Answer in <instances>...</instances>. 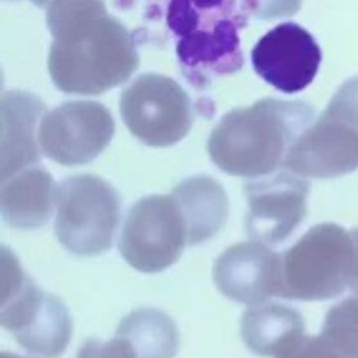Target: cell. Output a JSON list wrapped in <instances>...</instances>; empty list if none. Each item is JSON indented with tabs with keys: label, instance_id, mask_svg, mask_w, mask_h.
<instances>
[{
	"label": "cell",
	"instance_id": "obj_7",
	"mask_svg": "<svg viewBox=\"0 0 358 358\" xmlns=\"http://www.w3.org/2000/svg\"><path fill=\"white\" fill-rule=\"evenodd\" d=\"M121 114L135 137L156 148L183 139L192 123L186 94L171 79L157 75L140 77L124 92Z\"/></svg>",
	"mask_w": 358,
	"mask_h": 358
},
{
	"label": "cell",
	"instance_id": "obj_11",
	"mask_svg": "<svg viewBox=\"0 0 358 358\" xmlns=\"http://www.w3.org/2000/svg\"><path fill=\"white\" fill-rule=\"evenodd\" d=\"M309 188L307 182L287 173L248 184L245 227L249 238L266 245L287 240L305 220Z\"/></svg>",
	"mask_w": 358,
	"mask_h": 358
},
{
	"label": "cell",
	"instance_id": "obj_5",
	"mask_svg": "<svg viewBox=\"0 0 358 358\" xmlns=\"http://www.w3.org/2000/svg\"><path fill=\"white\" fill-rule=\"evenodd\" d=\"M9 292L3 297L0 322L20 347L35 356L62 355L72 338L73 320L62 299L39 289L9 252Z\"/></svg>",
	"mask_w": 358,
	"mask_h": 358
},
{
	"label": "cell",
	"instance_id": "obj_12",
	"mask_svg": "<svg viewBox=\"0 0 358 358\" xmlns=\"http://www.w3.org/2000/svg\"><path fill=\"white\" fill-rule=\"evenodd\" d=\"M213 282L232 301L255 306L282 290V255L257 241L240 243L224 251L213 265Z\"/></svg>",
	"mask_w": 358,
	"mask_h": 358
},
{
	"label": "cell",
	"instance_id": "obj_15",
	"mask_svg": "<svg viewBox=\"0 0 358 358\" xmlns=\"http://www.w3.org/2000/svg\"><path fill=\"white\" fill-rule=\"evenodd\" d=\"M43 106L29 94L11 92L1 99V181L39 161L35 140Z\"/></svg>",
	"mask_w": 358,
	"mask_h": 358
},
{
	"label": "cell",
	"instance_id": "obj_19",
	"mask_svg": "<svg viewBox=\"0 0 358 358\" xmlns=\"http://www.w3.org/2000/svg\"><path fill=\"white\" fill-rule=\"evenodd\" d=\"M350 234L353 241V259L350 272L349 288L355 295H358V227L350 230Z\"/></svg>",
	"mask_w": 358,
	"mask_h": 358
},
{
	"label": "cell",
	"instance_id": "obj_8",
	"mask_svg": "<svg viewBox=\"0 0 358 358\" xmlns=\"http://www.w3.org/2000/svg\"><path fill=\"white\" fill-rule=\"evenodd\" d=\"M286 166L307 177H339L358 169V106H335L289 150Z\"/></svg>",
	"mask_w": 358,
	"mask_h": 358
},
{
	"label": "cell",
	"instance_id": "obj_9",
	"mask_svg": "<svg viewBox=\"0 0 358 358\" xmlns=\"http://www.w3.org/2000/svg\"><path fill=\"white\" fill-rule=\"evenodd\" d=\"M115 125L108 110L97 102H71L41 121L38 139L48 158L62 165L87 164L110 143Z\"/></svg>",
	"mask_w": 358,
	"mask_h": 358
},
{
	"label": "cell",
	"instance_id": "obj_14",
	"mask_svg": "<svg viewBox=\"0 0 358 358\" xmlns=\"http://www.w3.org/2000/svg\"><path fill=\"white\" fill-rule=\"evenodd\" d=\"M179 334L169 316L156 309H140L123 318L110 343H87L85 355L171 357L178 351Z\"/></svg>",
	"mask_w": 358,
	"mask_h": 358
},
{
	"label": "cell",
	"instance_id": "obj_4",
	"mask_svg": "<svg viewBox=\"0 0 358 358\" xmlns=\"http://www.w3.org/2000/svg\"><path fill=\"white\" fill-rule=\"evenodd\" d=\"M55 205V234L66 250L96 257L112 248L121 200L110 184L91 175L69 178L56 187Z\"/></svg>",
	"mask_w": 358,
	"mask_h": 358
},
{
	"label": "cell",
	"instance_id": "obj_1",
	"mask_svg": "<svg viewBox=\"0 0 358 358\" xmlns=\"http://www.w3.org/2000/svg\"><path fill=\"white\" fill-rule=\"evenodd\" d=\"M48 20L54 36L50 73L62 91L99 94L133 74V43L101 0H53Z\"/></svg>",
	"mask_w": 358,
	"mask_h": 358
},
{
	"label": "cell",
	"instance_id": "obj_17",
	"mask_svg": "<svg viewBox=\"0 0 358 358\" xmlns=\"http://www.w3.org/2000/svg\"><path fill=\"white\" fill-rule=\"evenodd\" d=\"M171 196L183 215L190 246L210 240L227 221V196L211 178L199 176L184 180L176 186Z\"/></svg>",
	"mask_w": 358,
	"mask_h": 358
},
{
	"label": "cell",
	"instance_id": "obj_18",
	"mask_svg": "<svg viewBox=\"0 0 358 358\" xmlns=\"http://www.w3.org/2000/svg\"><path fill=\"white\" fill-rule=\"evenodd\" d=\"M299 357L358 358V295L330 308L320 334L307 336Z\"/></svg>",
	"mask_w": 358,
	"mask_h": 358
},
{
	"label": "cell",
	"instance_id": "obj_16",
	"mask_svg": "<svg viewBox=\"0 0 358 358\" xmlns=\"http://www.w3.org/2000/svg\"><path fill=\"white\" fill-rule=\"evenodd\" d=\"M1 182L0 205L8 226L31 230L43 227L50 221L56 186L48 171L28 167Z\"/></svg>",
	"mask_w": 358,
	"mask_h": 358
},
{
	"label": "cell",
	"instance_id": "obj_10",
	"mask_svg": "<svg viewBox=\"0 0 358 358\" xmlns=\"http://www.w3.org/2000/svg\"><path fill=\"white\" fill-rule=\"evenodd\" d=\"M255 72L286 94L303 91L315 78L322 52L310 33L285 22L259 39L252 51Z\"/></svg>",
	"mask_w": 358,
	"mask_h": 358
},
{
	"label": "cell",
	"instance_id": "obj_13",
	"mask_svg": "<svg viewBox=\"0 0 358 358\" xmlns=\"http://www.w3.org/2000/svg\"><path fill=\"white\" fill-rule=\"evenodd\" d=\"M241 335L253 353L275 357H299L307 338L299 310L276 301L250 306L243 313Z\"/></svg>",
	"mask_w": 358,
	"mask_h": 358
},
{
	"label": "cell",
	"instance_id": "obj_6",
	"mask_svg": "<svg viewBox=\"0 0 358 358\" xmlns=\"http://www.w3.org/2000/svg\"><path fill=\"white\" fill-rule=\"evenodd\" d=\"M186 243L185 222L173 196H150L138 201L129 210L119 250L138 271L155 273L173 265Z\"/></svg>",
	"mask_w": 358,
	"mask_h": 358
},
{
	"label": "cell",
	"instance_id": "obj_2",
	"mask_svg": "<svg viewBox=\"0 0 358 358\" xmlns=\"http://www.w3.org/2000/svg\"><path fill=\"white\" fill-rule=\"evenodd\" d=\"M310 120L309 113L290 112L276 106L264 108L259 104L236 110L213 129L208 141L209 155L229 175H267L280 165L289 146Z\"/></svg>",
	"mask_w": 358,
	"mask_h": 358
},
{
	"label": "cell",
	"instance_id": "obj_3",
	"mask_svg": "<svg viewBox=\"0 0 358 358\" xmlns=\"http://www.w3.org/2000/svg\"><path fill=\"white\" fill-rule=\"evenodd\" d=\"M353 259L350 231L332 222L310 228L282 255L280 299L320 301L349 287Z\"/></svg>",
	"mask_w": 358,
	"mask_h": 358
},
{
	"label": "cell",
	"instance_id": "obj_20",
	"mask_svg": "<svg viewBox=\"0 0 358 358\" xmlns=\"http://www.w3.org/2000/svg\"><path fill=\"white\" fill-rule=\"evenodd\" d=\"M33 3H36L38 6H45L49 3L50 0H32Z\"/></svg>",
	"mask_w": 358,
	"mask_h": 358
}]
</instances>
